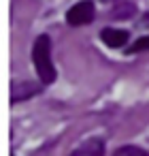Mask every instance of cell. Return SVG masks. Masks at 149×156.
<instances>
[{
  "label": "cell",
  "instance_id": "cell-1",
  "mask_svg": "<svg viewBox=\"0 0 149 156\" xmlns=\"http://www.w3.org/2000/svg\"><path fill=\"white\" fill-rule=\"evenodd\" d=\"M32 62H34V69H36V75L41 79V83L49 86L56 81L58 77V71L53 66V60H51V39L49 34H41L34 45H32Z\"/></svg>",
  "mask_w": 149,
  "mask_h": 156
},
{
  "label": "cell",
  "instance_id": "cell-2",
  "mask_svg": "<svg viewBox=\"0 0 149 156\" xmlns=\"http://www.w3.org/2000/svg\"><path fill=\"white\" fill-rule=\"evenodd\" d=\"M94 17H96V7L92 0H81V2L73 5L66 11V22H68V26H75V28L92 24Z\"/></svg>",
  "mask_w": 149,
  "mask_h": 156
},
{
  "label": "cell",
  "instance_id": "cell-5",
  "mask_svg": "<svg viewBox=\"0 0 149 156\" xmlns=\"http://www.w3.org/2000/svg\"><path fill=\"white\" fill-rule=\"evenodd\" d=\"M70 156H104V141L100 137L87 139L79 147H75L70 152Z\"/></svg>",
  "mask_w": 149,
  "mask_h": 156
},
{
  "label": "cell",
  "instance_id": "cell-3",
  "mask_svg": "<svg viewBox=\"0 0 149 156\" xmlns=\"http://www.w3.org/2000/svg\"><path fill=\"white\" fill-rule=\"evenodd\" d=\"M100 39H102V43H104L107 47H111V49H121V47H126V43H128V39H130V32H128V30H119V28H102Z\"/></svg>",
  "mask_w": 149,
  "mask_h": 156
},
{
  "label": "cell",
  "instance_id": "cell-7",
  "mask_svg": "<svg viewBox=\"0 0 149 156\" xmlns=\"http://www.w3.org/2000/svg\"><path fill=\"white\" fill-rule=\"evenodd\" d=\"M113 156H149V152L138 145H121L113 152Z\"/></svg>",
  "mask_w": 149,
  "mask_h": 156
},
{
  "label": "cell",
  "instance_id": "cell-4",
  "mask_svg": "<svg viewBox=\"0 0 149 156\" xmlns=\"http://www.w3.org/2000/svg\"><path fill=\"white\" fill-rule=\"evenodd\" d=\"M41 88L34 83V81H13L11 86V103H19V101H28L30 96L39 94Z\"/></svg>",
  "mask_w": 149,
  "mask_h": 156
},
{
  "label": "cell",
  "instance_id": "cell-8",
  "mask_svg": "<svg viewBox=\"0 0 149 156\" xmlns=\"http://www.w3.org/2000/svg\"><path fill=\"white\" fill-rule=\"evenodd\" d=\"M145 49H149V37H143V39L134 41L128 47V54H138V51H145Z\"/></svg>",
  "mask_w": 149,
  "mask_h": 156
},
{
  "label": "cell",
  "instance_id": "cell-9",
  "mask_svg": "<svg viewBox=\"0 0 149 156\" xmlns=\"http://www.w3.org/2000/svg\"><path fill=\"white\" fill-rule=\"evenodd\" d=\"M104 2H107V0H104Z\"/></svg>",
  "mask_w": 149,
  "mask_h": 156
},
{
  "label": "cell",
  "instance_id": "cell-6",
  "mask_svg": "<svg viewBox=\"0 0 149 156\" xmlns=\"http://www.w3.org/2000/svg\"><path fill=\"white\" fill-rule=\"evenodd\" d=\"M136 13V7L132 2H128V0H119V2H115V9H113V17L115 20H128Z\"/></svg>",
  "mask_w": 149,
  "mask_h": 156
}]
</instances>
